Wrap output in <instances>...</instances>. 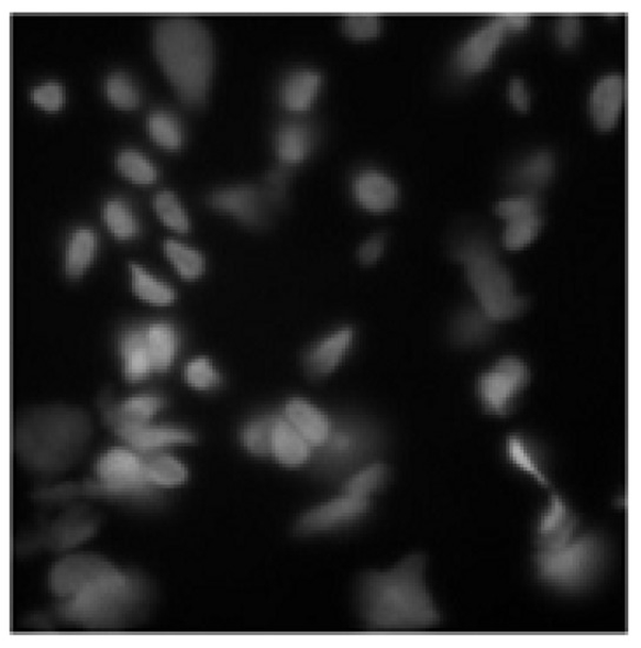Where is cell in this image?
<instances>
[{"label":"cell","instance_id":"35","mask_svg":"<svg viewBox=\"0 0 641 648\" xmlns=\"http://www.w3.org/2000/svg\"><path fill=\"white\" fill-rule=\"evenodd\" d=\"M118 172L136 186H152L158 179L156 164L136 149H123L114 158Z\"/></svg>","mask_w":641,"mask_h":648},{"label":"cell","instance_id":"48","mask_svg":"<svg viewBox=\"0 0 641 648\" xmlns=\"http://www.w3.org/2000/svg\"><path fill=\"white\" fill-rule=\"evenodd\" d=\"M501 20L508 32L522 31L530 25L528 15H504Z\"/></svg>","mask_w":641,"mask_h":648},{"label":"cell","instance_id":"20","mask_svg":"<svg viewBox=\"0 0 641 648\" xmlns=\"http://www.w3.org/2000/svg\"><path fill=\"white\" fill-rule=\"evenodd\" d=\"M164 406L166 400L155 395L133 396L119 405L112 404L107 396L101 400L103 419L112 430L123 426L151 424Z\"/></svg>","mask_w":641,"mask_h":648},{"label":"cell","instance_id":"42","mask_svg":"<svg viewBox=\"0 0 641 648\" xmlns=\"http://www.w3.org/2000/svg\"><path fill=\"white\" fill-rule=\"evenodd\" d=\"M341 31L353 42H369L382 35L383 22L373 14H352L341 23Z\"/></svg>","mask_w":641,"mask_h":648},{"label":"cell","instance_id":"26","mask_svg":"<svg viewBox=\"0 0 641 648\" xmlns=\"http://www.w3.org/2000/svg\"><path fill=\"white\" fill-rule=\"evenodd\" d=\"M120 354L123 374L130 384H139L154 372L145 328L134 327L123 332Z\"/></svg>","mask_w":641,"mask_h":648},{"label":"cell","instance_id":"34","mask_svg":"<svg viewBox=\"0 0 641 648\" xmlns=\"http://www.w3.org/2000/svg\"><path fill=\"white\" fill-rule=\"evenodd\" d=\"M277 411L257 415L241 430V442L246 451L258 458L272 457V443Z\"/></svg>","mask_w":641,"mask_h":648},{"label":"cell","instance_id":"13","mask_svg":"<svg viewBox=\"0 0 641 648\" xmlns=\"http://www.w3.org/2000/svg\"><path fill=\"white\" fill-rule=\"evenodd\" d=\"M579 526L578 515L561 494L552 491L549 504L535 524V551H549L566 543L578 534Z\"/></svg>","mask_w":641,"mask_h":648},{"label":"cell","instance_id":"10","mask_svg":"<svg viewBox=\"0 0 641 648\" xmlns=\"http://www.w3.org/2000/svg\"><path fill=\"white\" fill-rule=\"evenodd\" d=\"M372 508L373 498L341 491L339 495L305 510L296 520L294 531L300 537L332 534L365 520Z\"/></svg>","mask_w":641,"mask_h":648},{"label":"cell","instance_id":"36","mask_svg":"<svg viewBox=\"0 0 641 648\" xmlns=\"http://www.w3.org/2000/svg\"><path fill=\"white\" fill-rule=\"evenodd\" d=\"M144 466L147 480L156 487L173 488L186 483L188 470L176 458L156 453L144 458Z\"/></svg>","mask_w":641,"mask_h":648},{"label":"cell","instance_id":"3","mask_svg":"<svg viewBox=\"0 0 641 648\" xmlns=\"http://www.w3.org/2000/svg\"><path fill=\"white\" fill-rule=\"evenodd\" d=\"M90 437L91 422L85 411L54 406L24 415L15 431V446L29 468L58 472L84 454Z\"/></svg>","mask_w":641,"mask_h":648},{"label":"cell","instance_id":"9","mask_svg":"<svg viewBox=\"0 0 641 648\" xmlns=\"http://www.w3.org/2000/svg\"><path fill=\"white\" fill-rule=\"evenodd\" d=\"M531 371L520 358L499 359L476 380L475 393L482 408L493 417H507L529 387Z\"/></svg>","mask_w":641,"mask_h":648},{"label":"cell","instance_id":"24","mask_svg":"<svg viewBox=\"0 0 641 648\" xmlns=\"http://www.w3.org/2000/svg\"><path fill=\"white\" fill-rule=\"evenodd\" d=\"M497 323L478 305L464 307L453 317L450 337L458 347H479L496 336Z\"/></svg>","mask_w":641,"mask_h":648},{"label":"cell","instance_id":"2","mask_svg":"<svg viewBox=\"0 0 641 648\" xmlns=\"http://www.w3.org/2000/svg\"><path fill=\"white\" fill-rule=\"evenodd\" d=\"M153 50L180 102L203 107L215 73V46L208 28L188 17H169L153 30Z\"/></svg>","mask_w":641,"mask_h":648},{"label":"cell","instance_id":"5","mask_svg":"<svg viewBox=\"0 0 641 648\" xmlns=\"http://www.w3.org/2000/svg\"><path fill=\"white\" fill-rule=\"evenodd\" d=\"M453 257L463 264L476 305L493 320L511 321L528 309V300L518 293L513 276L485 241L469 238L458 242Z\"/></svg>","mask_w":641,"mask_h":648},{"label":"cell","instance_id":"22","mask_svg":"<svg viewBox=\"0 0 641 648\" xmlns=\"http://www.w3.org/2000/svg\"><path fill=\"white\" fill-rule=\"evenodd\" d=\"M285 418L300 431L305 439L318 447L330 435L332 417L305 397L294 396L283 408Z\"/></svg>","mask_w":641,"mask_h":648},{"label":"cell","instance_id":"32","mask_svg":"<svg viewBox=\"0 0 641 648\" xmlns=\"http://www.w3.org/2000/svg\"><path fill=\"white\" fill-rule=\"evenodd\" d=\"M391 471L388 464L375 461L358 470L341 484V491L356 496L373 498L389 484Z\"/></svg>","mask_w":641,"mask_h":648},{"label":"cell","instance_id":"16","mask_svg":"<svg viewBox=\"0 0 641 648\" xmlns=\"http://www.w3.org/2000/svg\"><path fill=\"white\" fill-rule=\"evenodd\" d=\"M318 131L311 124L295 119L279 125L274 134V153L286 169L296 168L314 154Z\"/></svg>","mask_w":641,"mask_h":648},{"label":"cell","instance_id":"1","mask_svg":"<svg viewBox=\"0 0 641 648\" xmlns=\"http://www.w3.org/2000/svg\"><path fill=\"white\" fill-rule=\"evenodd\" d=\"M427 558L412 553L385 571H369L358 579L361 618L377 629L432 627L441 614L427 584Z\"/></svg>","mask_w":641,"mask_h":648},{"label":"cell","instance_id":"7","mask_svg":"<svg viewBox=\"0 0 641 648\" xmlns=\"http://www.w3.org/2000/svg\"><path fill=\"white\" fill-rule=\"evenodd\" d=\"M136 581L117 569L67 600L60 606L62 616L79 623L106 624L123 616L140 600Z\"/></svg>","mask_w":641,"mask_h":648},{"label":"cell","instance_id":"29","mask_svg":"<svg viewBox=\"0 0 641 648\" xmlns=\"http://www.w3.org/2000/svg\"><path fill=\"white\" fill-rule=\"evenodd\" d=\"M146 132L163 151L177 153L185 145V130L176 116L168 110H154L146 118Z\"/></svg>","mask_w":641,"mask_h":648},{"label":"cell","instance_id":"19","mask_svg":"<svg viewBox=\"0 0 641 648\" xmlns=\"http://www.w3.org/2000/svg\"><path fill=\"white\" fill-rule=\"evenodd\" d=\"M508 31L501 17L473 33L456 54L457 68L466 74L485 70L497 50L502 44Z\"/></svg>","mask_w":641,"mask_h":648},{"label":"cell","instance_id":"17","mask_svg":"<svg viewBox=\"0 0 641 648\" xmlns=\"http://www.w3.org/2000/svg\"><path fill=\"white\" fill-rule=\"evenodd\" d=\"M324 79L319 70L298 68L286 74L278 87V102L289 113L302 116L319 101Z\"/></svg>","mask_w":641,"mask_h":648},{"label":"cell","instance_id":"15","mask_svg":"<svg viewBox=\"0 0 641 648\" xmlns=\"http://www.w3.org/2000/svg\"><path fill=\"white\" fill-rule=\"evenodd\" d=\"M351 193L361 209L376 215L396 209L400 198L396 180L375 169L360 171L352 179Z\"/></svg>","mask_w":641,"mask_h":648},{"label":"cell","instance_id":"43","mask_svg":"<svg viewBox=\"0 0 641 648\" xmlns=\"http://www.w3.org/2000/svg\"><path fill=\"white\" fill-rule=\"evenodd\" d=\"M499 219L511 222L540 213V202L533 194H521L506 197L495 208Z\"/></svg>","mask_w":641,"mask_h":648},{"label":"cell","instance_id":"38","mask_svg":"<svg viewBox=\"0 0 641 648\" xmlns=\"http://www.w3.org/2000/svg\"><path fill=\"white\" fill-rule=\"evenodd\" d=\"M153 208L158 220L177 234L186 235L190 232V216L176 193L172 190L158 191L154 196Z\"/></svg>","mask_w":641,"mask_h":648},{"label":"cell","instance_id":"11","mask_svg":"<svg viewBox=\"0 0 641 648\" xmlns=\"http://www.w3.org/2000/svg\"><path fill=\"white\" fill-rule=\"evenodd\" d=\"M97 484L87 491L109 495H141L153 492L147 480L144 458L126 448H113L96 463Z\"/></svg>","mask_w":641,"mask_h":648},{"label":"cell","instance_id":"25","mask_svg":"<svg viewBox=\"0 0 641 648\" xmlns=\"http://www.w3.org/2000/svg\"><path fill=\"white\" fill-rule=\"evenodd\" d=\"M312 447L298 429L285 418L283 410H279L275 424L272 457L281 466L288 469H298L310 462Z\"/></svg>","mask_w":641,"mask_h":648},{"label":"cell","instance_id":"41","mask_svg":"<svg viewBox=\"0 0 641 648\" xmlns=\"http://www.w3.org/2000/svg\"><path fill=\"white\" fill-rule=\"evenodd\" d=\"M187 384L197 391H212L222 384V374L210 359L206 356L192 359L185 369Z\"/></svg>","mask_w":641,"mask_h":648},{"label":"cell","instance_id":"21","mask_svg":"<svg viewBox=\"0 0 641 648\" xmlns=\"http://www.w3.org/2000/svg\"><path fill=\"white\" fill-rule=\"evenodd\" d=\"M505 457L511 466L531 476L540 486L553 491L545 453L534 440L519 433L509 436L505 442Z\"/></svg>","mask_w":641,"mask_h":648},{"label":"cell","instance_id":"4","mask_svg":"<svg viewBox=\"0 0 641 648\" xmlns=\"http://www.w3.org/2000/svg\"><path fill=\"white\" fill-rule=\"evenodd\" d=\"M386 447L384 429L366 415L341 413L332 418L327 439L314 448L311 471L324 483H343L352 474L379 461Z\"/></svg>","mask_w":641,"mask_h":648},{"label":"cell","instance_id":"23","mask_svg":"<svg viewBox=\"0 0 641 648\" xmlns=\"http://www.w3.org/2000/svg\"><path fill=\"white\" fill-rule=\"evenodd\" d=\"M625 96L623 79L606 76L597 83L589 97L590 119L603 131L612 130L620 118Z\"/></svg>","mask_w":641,"mask_h":648},{"label":"cell","instance_id":"12","mask_svg":"<svg viewBox=\"0 0 641 648\" xmlns=\"http://www.w3.org/2000/svg\"><path fill=\"white\" fill-rule=\"evenodd\" d=\"M352 326L336 327L312 342L302 358L303 370L312 380H322L340 369L355 344Z\"/></svg>","mask_w":641,"mask_h":648},{"label":"cell","instance_id":"37","mask_svg":"<svg viewBox=\"0 0 641 648\" xmlns=\"http://www.w3.org/2000/svg\"><path fill=\"white\" fill-rule=\"evenodd\" d=\"M108 102L120 111H135L142 103V92L137 81L122 70L112 72L104 83Z\"/></svg>","mask_w":641,"mask_h":648},{"label":"cell","instance_id":"14","mask_svg":"<svg viewBox=\"0 0 641 648\" xmlns=\"http://www.w3.org/2000/svg\"><path fill=\"white\" fill-rule=\"evenodd\" d=\"M113 569L110 562L96 557L76 556L64 559L52 573V590L56 595L69 600Z\"/></svg>","mask_w":641,"mask_h":648},{"label":"cell","instance_id":"8","mask_svg":"<svg viewBox=\"0 0 641 648\" xmlns=\"http://www.w3.org/2000/svg\"><path fill=\"white\" fill-rule=\"evenodd\" d=\"M287 198L263 182L259 186L219 188L209 195L208 205L245 227L263 229L270 224L277 211L284 209Z\"/></svg>","mask_w":641,"mask_h":648},{"label":"cell","instance_id":"30","mask_svg":"<svg viewBox=\"0 0 641 648\" xmlns=\"http://www.w3.org/2000/svg\"><path fill=\"white\" fill-rule=\"evenodd\" d=\"M131 287L141 301L157 306H170L176 300V292L166 282L147 272L141 264L130 263Z\"/></svg>","mask_w":641,"mask_h":648},{"label":"cell","instance_id":"6","mask_svg":"<svg viewBox=\"0 0 641 648\" xmlns=\"http://www.w3.org/2000/svg\"><path fill=\"white\" fill-rule=\"evenodd\" d=\"M608 560V545L597 531L575 535L549 551H535L533 569L541 584L563 593H578L595 585Z\"/></svg>","mask_w":641,"mask_h":648},{"label":"cell","instance_id":"45","mask_svg":"<svg viewBox=\"0 0 641 648\" xmlns=\"http://www.w3.org/2000/svg\"><path fill=\"white\" fill-rule=\"evenodd\" d=\"M583 25L578 17L566 15L559 20L555 28V36L559 45L571 48L578 44L582 39Z\"/></svg>","mask_w":641,"mask_h":648},{"label":"cell","instance_id":"28","mask_svg":"<svg viewBox=\"0 0 641 648\" xmlns=\"http://www.w3.org/2000/svg\"><path fill=\"white\" fill-rule=\"evenodd\" d=\"M147 347L154 372H167L176 360L179 349L177 330L167 322H155L145 328Z\"/></svg>","mask_w":641,"mask_h":648},{"label":"cell","instance_id":"47","mask_svg":"<svg viewBox=\"0 0 641 648\" xmlns=\"http://www.w3.org/2000/svg\"><path fill=\"white\" fill-rule=\"evenodd\" d=\"M508 98L518 111L528 112L530 110V95L521 79L517 78L511 81L508 87Z\"/></svg>","mask_w":641,"mask_h":648},{"label":"cell","instance_id":"46","mask_svg":"<svg viewBox=\"0 0 641 648\" xmlns=\"http://www.w3.org/2000/svg\"><path fill=\"white\" fill-rule=\"evenodd\" d=\"M386 237L374 234L358 246L357 260L361 264L373 265L382 260L386 252Z\"/></svg>","mask_w":641,"mask_h":648},{"label":"cell","instance_id":"33","mask_svg":"<svg viewBox=\"0 0 641 648\" xmlns=\"http://www.w3.org/2000/svg\"><path fill=\"white\" fill-rule=\"evenodd\" d=\"M163 253L176 273L186 281L199 279L207 271V259L202 252L186 243L168 239L163 242Z\"/></svg>","mask_w":641,"mask_h":648},{"label":"cell","instance_id":"18","mask_svg":"<svg viewBox=\"0 0 641 648\" xmlns=\"http://www.w3.org/2000/svg\"><path fill=\"white\" fill-rule=\"evenodd\" d=\"M133 451L150 457L159 453L163 448L173 444H188L195 441L191 431L173 426H155L151 424L123 426L113 429Z\"/></svg>","mask_w":641,"mask_h":648},{"label":"cell","instance_id":"31","mask_svg":"<svg viewBox=\"0 0 641 648\" xmlns=\"http://www.w3.org/2000/svg\"><path fill=\"white\" fill-rule=\"evenodd\" d=\"M102 219L110 234L119 241H133L141 234L140 219L122 197L108 199L102 209Z\"/></svg>","mask_w":641,"mask_h":648},{"label":"cell","instance_id":"27","mask_svg":"<svg viewBox=\"0 0 641 648\" xmlns=\"http://www.w3.org/2000/svg\"><path fill=\"white\" fill-rule=\"evenodd\" d=\"M100 249L97 232L89 227H79L71 232L65 245L63 268L65 275L77 279L86 275Z\"/></svg>","mask_w":641,"mask_h":648},{"label":"cell","instance_id":"39","mask_svg":"<svg viewBox=\"0 0 641 648\" xmlns=\"http://www.w3.org/2000/svg\"><path fill=\"white\" fill-rule=\"evenodd\" d=\"M554 174V161L551 155L541 153L523 161L515 173L518 186L528 189L545 187Z\"/></svg>","mask_w":641,"mask_h":648},{"label":"cell","instance_id":"44","mask_svg":"<svg viewBox=\"0 0 641 648\" xmlns=\"http://www.w3.org/2000/svg\"><path fill=\"white\" fill-rule=\"evenodd\" d=\"M30 99L40 110L47 113H57L67 102V95H65V89L60 83L48 80L32 89Z\"/></svg>","mask_w":641,"mask_h":648},{"label":"cell","instance_id":"40","mask_svg":"<svg viewBox=\"0 0 641 648\" xmlns=\"http://www.w3.org/2000/svg\"><path fill=\"white\" fill-rule=\"evenodd\" d=\"M544 220L541 213L511 222H506L502 243L508 251L518 252L530 246L539 237Z\"/></svg>","mask_w":641,"mask_h":648}]
</instances>
